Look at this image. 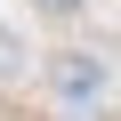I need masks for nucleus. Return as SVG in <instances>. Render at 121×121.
<instances>
[{
    "mask_svg": "<svg viewBox=\"0 0 121 121\" xmlns=\"http://www.w3.org/2000/svg\"><path fill=\"white\" fill-rule=\"evenodd\" d=\"M48 81H56V97H105V56H89V48H65V56H48Z\"/></svg>",
    "mask_w": 121,
    "mask_h": 121,
    "instance_id": "1",
    "label": "nucleus"
},
{
    "mask_svg": "<svg viewBox=\"0 0 121 121\" xmlns=\"http://www.w3.org/2000/svg\"><path fill=\"white\" fill-rule=\"evenodd\" d=\"M24 65H32V56H24V40H16V32H8V24H0V81H16V73H24Z\"/></svg>",
    "mask_w": 121,
    "mask_h": 121,
    "instance_id": "2",
    "label": "nucleus"
},
{
    "mask_svg": "<svg viewBox=\"0 0 121 121\" xmlns=\"http://www.w3.org/2000/svg\"><path fill=\"white\" fill-rule=\"evenodd\" d=\"M40 8H48V16H81V0H40Z\"/></svg>",
    "mask_w": 121,
    "mask_h": 121,
    "instance_id": "3",
    "label": "nucleus"
}]
</instances>
